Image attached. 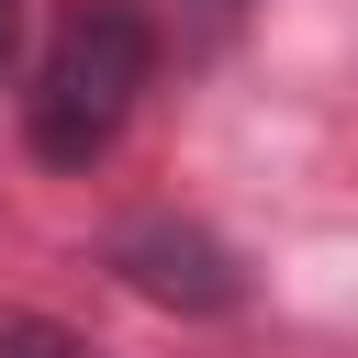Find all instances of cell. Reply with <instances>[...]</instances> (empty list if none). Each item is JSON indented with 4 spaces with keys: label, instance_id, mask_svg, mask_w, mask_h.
<instances>
[{
    "label": "cell",
    "instance_id": "obj_1",
    "mask_svg": "<svg viewBox=\"0 0 358 358\" xmlns=\"http://www.w3.org/2000/svg\"><path fill=\"white\" fill-rule=\"evenodd\" d=\"M145 78H157V22H145V0H67L45 67H34V90H22V145H34L45 168L90 179V168L123 145Z\"/></svg>",
    "mask_w": 358,
    "mask_h": 358
},
{
    "label": "cell",
    "instance_id": "obj_2",
    "mask_svg": "<svg viewBox=\"0 0 358 358\" xmlns=\"http://www.w3.org/2000/svg\"><path fill=\"white\" fill-rule=\"evenodd\" d=\"M112 268H123L145 302H168V313H235V302H246L235 246H224L213 224H179V213L123 224V235H112Z\"/></svg>",
    "mask_w": 358,
    "mask_h": 358
},
{
    "label": "cell",
    "instance_id": "obj_3",
    "mask_svg": "<svg viewBox=\"0 0 358 358\" xmlns=\"http://www.w3.org/2000/svg\"><path fill=\"white\" fill-rule=\"evenodd\" d=\"M0 358H101V347L56 313H0Z\"/></svg>",
    "mask_w": 358,
    "mask_h": 358
},
{
    "label": "cell",
    "instance_id": "obj_4",
    "mask_svg": "<svg viewBox=\"0 0 358 358\" xmlns=\"http://www.w3.org/2000/svg\"><path fill=\"white\" fill-rule=\"evenodd\" d=\"M235 22H246V0H190V56H213V45H235Z\"/></svg>",
    "mask_w": 358,
    "mask_h": 358
},
{
    "label": "cell",
    "instance_id": "obj_5",
    "mask_svg": "<svg viewBox=\"0 0 358 358\" xmlns=\"http://www.w3.org/2000/svg\"><path fill=\"white\" fill-rule=\"evenodd\" d=\"M11 34H22V0H0V56H11Z\"/></svg>",
    "mask_w": 358,
    "mask_h": 358
}]
</instances>
